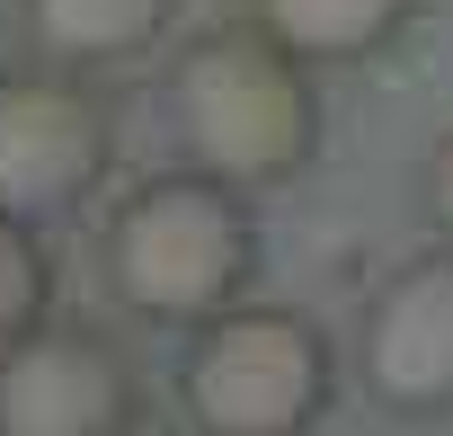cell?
Masks as SVG:
<instances>
[{
    "mask_svg": "<svg viewBox=\"0 0 453 436\" xmlns=\"http://www.w3.org/2000/svg\"><path fill=\"white\" fill-rule=\"evenodd\" d=\"M169 134H178L187 169L241 187V196L285 187L320 152V81L258 19L213 27V36L178 45V63H169Z\"/></svg>",
    "mask_w": 453,
    "mask_h": 436,
    "instance_id": "6da1fadb",
    "label": "cell"
},
{
    "mask_svg": "<svg viewBox=\"0 0 453 436\" xmlns=\"http://www.w3.org/2000/svg\"><path fill=\"white\" fill-rule=\"evenodd\" d=\"M107 268L134 312L169 330H204L213 312L250 303L258 285V214L241 187H222L204 169H160L116 205Z\"/></svg>",
    "mask_w": 453,
    "mask_h": 436,
    "instance_id": "7a4b0ae2",
    "label": "cell"
},
{
    "mask_svg": "<svg viewBox=\"0 0 453 436\" xmlns=\"http://www.w3.org/2000/svg\"><path fill=\"white\" fill-rule=\"evenodd\" d=\"M178 401L204 436H311L338 401V347L294 303H232L187 339Z\"/></svg>",
    "mask_w": 453,
    "mask_h": 436,
    "instance_id": "3957f363",
    "label": "cell"
},
{
    "mask_svg": "<svg viewBox=\"0 0 453 436\" xmlns=\"http://www.w3.org/2000/svg\"><path fill=\"white\" fill-rule=\"evenodd\" d=\"M107 107L72 72H0V214L45 223L107 178Z\"/></svg>",
    "mask_w": 453,
    "mask_h": 436,
    "instance_id": "277c9868",
    "label": "cell"
},
{
    "mask_svg": "<svg viewBox=\"0 0 453 436\" xmlns=\"http://www.w3.org/2000/svg\"><path fill=\"white\" fill-rule=\"evenodd\" d=\"M134 418L142 383L98 330L45 321L0 347V436H134Z\"/></svg>",
    "mask_w": 453,
    "mask_h": 436,
    "instance_id": "5b68a950",
    "label": "cell"
},
{
    "mask_svg": "<svg viewBox=\"0 0 453 436\" xmlns=\"http://www.w3.org/2000/svg\"><path fill=\"white\" fill-rule=\"evenodd\" d=\"M356 383L391 418H444L453 409V250H426L365 294Z\"/></svg>",
    "mask_w": 453,
    "mask_h": 436,
    "instance_id": "8992f818",
    "label": "cell"
},
{
    "mask_svg": "<svg viewBox=\"0 0 453 436\" xmlns=\"http://www.w3.org/2000/svg\"><path fill=\"white\" fill-rule=\"evenodd\" d=\"M178 0H27V36L54 72H107L169 36Z\"/></svg>",
    "mask_w": 453,
    "mask_h": 436,
    "instance_id": "52a82bcc",
    "label": "cell"
},
{
    "mask_svg": "<svg viewBox=\"0 0 453 436\" xmlns=\"http://www.w3.org/2000/svg\"><path fill=\"white\" fill-rule=\"evenodd\" d=\"M250 10L294 63L338 72V63H373L382 45H400L418 0H250Z\"/></svg>",
    "mask_w": 453,
    "mask_h": 436,
    "instance_id": "ba28073f",
    "label": "cell"
},
{
    "mask_svg": "<svg viewBox=\"0 0 453 436\" xmlns=\"http://www.w3.org/2000/svg\"><path fill=\"white\" fill-rule=\"evenodd\" d=\"M45 294H54V259H45L36 223L0 214V347H19L27 330H45Z\"/></svg>",
    "mask_w": 453,
    "mask_h": 436,
    "instance_id": "9c48e42d",
    "label": "cell"
},
{
    "mask_svg": "<svg viewBox=\"0 0 453 436\" xmlns=\"http://www.w3.org/2000/svg\"><path fill=\"white\" fill-rule=\"evenodd\" d=\"M418 214L435 223V241L453 250V134H435V152L418 160Z\"/></svg>",
    "mask_w": 453,
    "mask_h": 436,
    "instance_id": "30bf717a",
    "label": "cell"
}]
</instances>
